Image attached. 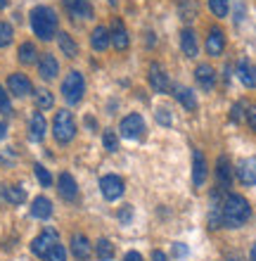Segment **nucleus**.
I'll list each match as a JSON object with an SVG mask.
<instances>
[{
	"label": "nucleus",
	"instance_id": "49530a36",
	"mask_svg": "<svg viewBox=\"0 0 256 261\" xmlns=\"http://www.w3.org/2000/svg\"><path fill=\"white\" fill-rule=\"evenodd\" d=\"M249 259H251V261H256V245H254V247H251V252H249Z\"/></svg>",
	"mask_w": 256,
	"mask_h": 261
},
{
	"label": "nucleus",
	"instance_id": "dca6fc26",
	"mask_svg": "<svg viewBox=\"0 0 256 261\" xmlns=\"http://www.w3.org/2000/svg\"><path fill=\"white\" fill-rule=\"evenodd\" d=\"M109 38H111V45H114L119 53L128 48V31H126V27H124V21L121 19H114L111 31H109Z\"/></svg>",
	"mask_w": 256,
	"mask_h": 261
},
{
	"label": "nucleus",
	"instance_id": "a211bd4d",
	"mask_svg": "<svg viewBox=\"0 0 256 261\" xmlns=\"http://www.w3.org/2000/svg\"><path fill=\"white\" fill-rule=\"evenodd\" d=\"M194 79H197V83L202 86V90H214V86H216L214 67H209V64H200V67L194 69Z\"/></svg>",
	"mask_w": 256,
	"mask_h": 261
},
{
	"label": "nucleus",
	"instance_id": "79ce46f5",
	"mask_svg": "<svg viewBox=\"0 0 256 261\" xmlns=\"http://www.w3.org/2000/svg\"><path fill=\"white\" fill-rule=\"evenodd\" d=\"M131 216H133V209H131L128 204H126L124 209L119 212V221H131Z\"/></svg>",
	"mask_w": 256,
	"mask_h": 261
},
{
	"label": "nucleus",
	"instance_id": "aec40b11",
	"mask_svg": "<svg viewBox=\"0 0 256 261\" xmlns=\"http://www.w3.org/2000/svg\"><path fill=\"white\" fill-rule=\"evenodd\" d=\"M237 79H240L247 88H256V67L249 60H240V62H237Z\"/></svg>",
	"mask_w": 256,
	"mask_h": 261
},
{
	"label": "nucleus",
	"instance_id": "a19ab883",
	"mask_svg": "<svg viewBox=\"0 0 256 261\" xmlns=\"http://www.w3.org/2000/svg\"><path fill=\"white\" fill-rule=\"evenodd\" d=\"M173 254L178 256H187V245H183V242H176V245H173Z\"/></svg>",
	"mask_w": 256,
	"mask_h": 261
},
{
	"label": "nucleus",
	"instance_id": "c85d7f7f",
	"mask_svg": "<svg viewBox=\"0 0 256 261\" xmlns=\"http://www.w3.org/2000/svg\"><path fill=\"white\" fill-rule=\"evenodd\" d=\"M36 45L34 43H21L19 45V62L21 64H34L36 62Z\"/></svg>",
	"mask_w": 256,
	"mask_h": 261
},
{
	"label": "nucleus",
	"instance_id": "bb28decb",
	"mask_svg": "<svg viewBox=\"0 0 256 261\" xmlns=\"http://www.w3.org/2000/svg\"><path fill=\"white\" fill-rule=\"evenodd\" d=\"M57 43H60V50H62V55H67V57H76L78 55V45H76V41L71 38L69 34H57Z\"/></svg>",
	"mask_w": 256,
	"mask_h": 261
},
{
	"label": "nucleus",
	"instance_id": "f257e3e1",
	"mask_svg": "<svg viewBox=\"0 0 256 261\" xmlns=\"http://www.w3.org/2000/svg\"><path fill=\"white\" fill-rule=\"evenodd\" d=\"M251 219V206L247 202V197L237 193H230L225 195L221 204V221L225 228H240L244 226L247 221Z\"/></svg>",
	"mask_w": 256,
	"mask_h": 261
},
{
	"label": "nucleus",
	"instance_id": "c03bdc74",
	"mask_svg": "<svg viewBox=\"0 0 256 261\" xmlns=\"http://www.w3.org/2000/svg\"><path fill=\"white\" fill-rule=\"evenodd\" d=\"M124 261H143V256H140L138 252H128V254L124 256Z\"/></svg>",
	"mask_w": 256,
	"mask_h": 261
},
{
	"label": "nucleus",
	"instance_id": "4c0bfd02",
	"mask_svg": "<svg viewBox=\"0 0 256 261\" xmlns=\"http://www.w3.org/2000/svg\"><path fill=\"white\" fill-rule=\"evenodd\" d=\"M0 112H3V114H12V102H10V95H7L5 93V88H3V86H0Z\"/></svg>",
	"mask_w": 256,
	"mask_h": 261
},
{
	"label": "nucleus",
	"instance_id": "7ed1b4c3",
	"mask_svg": "<svg viewBox=\"0 0 256 261\" xmlns=\"http://www.w3.org/2000/svg\"><path fill=\"white\" fill-rule=\"evenodd\" d=\"M52 136H55V140L60 145H67L74 140V136H76V121H74V117H71V112L62 110L55 114V121H52Z\"/></svg>",
	"mask_w": 256,
	"mask_h": 261
},
{
	"label": "nucleus",
	"instance_id": "e433bc0d",
	"mask_svg": "<svg viewBox=\"0 0 256 261\" xmlns=\"http://www.w3.org/2000/svg\"><path fill=\"white\" fill-rule=\"evenodd\" d=\"M45 261H67V249H64L62 245L57 242L55 247H52V249H50V252H48V256H45Z\"/></svg>",
	"mask_w": 256,
	"mask_h": 261
},
{
	"label": "nucleus",
	"instance_id": "9b49d317",
	"mask_svg": "<svg viewBox=\"0 0 256 261\" xmlns=\"http://www.w3.org/2000/svg\"><path fill=\"white\" fill-rule=\"evenodd\" d=\"M237 178L242 186H256V157H247L237 166Z\"/></svg>",
	"mask_w": 256,
	"mask_h": 261
},
{
	"label": "nucleus",
	"instance_id": "f8f14e48",
	"mask_svg": "<svg viewBox=\"0 0 256 261\" xmlns=\"http://www.w3.org/2000/svg\"><path fill=\"white\" fill-rule=\"evenodd\" d=\"M207 180V159L202 154L200 150H194L192 154V183L194 188H202Z\"/></svg>",
	"mask_w": 256,
	"mask_h": 261
},
{
	"label": "nucleus",
	"instance_id": "473e14b6",
	"mask_svg": "<svg viewBox=\"0 0 256 261\" xmlns=\"http://www.w3.org/2000/svg\"><path fill=\"white\" fill-rule=\"evenodd\" d=\"M34 171H36V178H38V183H41L43 188H50V186H52V176H50V171L43 164H36Z\"/></svg>",
	"mask_w": 256,
	"mask_h": 261
},
{
	"label": "nucleus",
	"instance_id": "4be33fe9",
	"mask_svg": "<svg viewBox=\"0 0 256 261\" xmlns=\"http://www.w3.org/2000/svg\"><path fill=\"white\" fill-rule=\"evenodd\" d=\"M180 48H183V55L197 57L200 45H197V36H194L192 29H183V31H180Z\"/></svg>",
	"mask_w": 256,
	"mask_h": 261
},
{
	"label": "nucleus",
	"instance_id": "37998d69",
	"mask_svg": "<svg viewBox=\"0 0 256 261\" xmlns=\"http://www.w3.org/2000/svg\"><path fill=\"white\" fill-rule=\"evenodd\" d=\"M152 261H168V256L161 252V249H154L152 252Z\"/></svg>",
	"mask_w": 256,
	"mask_h": 261
},
{
	"label": "nucleus",
	"instance_id": "ea45409f",
	"mask_svg": "<svg viewBox=\"0 0 256 261\" xmlns=\"http://www.w3.org/2000/svg\"><path fill=\"white\" fill-rule=\"evenodd\" d=\"M247 124H249V128L256 133V105L247 107Z\"/></svg>",
	"mask_w": 256,
	"mask_h": 261
},
{
	"label": "nucleus",
	"instance_id": "5701e85b",
	"mask_svg": "<svg viewBox=\"0 0 256 261\" xmlns=\"http://www.w3.org/2000/svg\"><path fill=\"white\" fill-rule=\"evenodd\" d=\"M216 178H218L221 188H230V183H233V166H230L228 157H218V162H216Z\"/></svg>",
	"mask_w": 256,
	"mask_h": 261
},
{
	"label": "nucleus",
	"instance_id": "b1692460",
	"mask_svg": "<svg viewBox=\"0 0 256 261\" xmlns=\"http://www.w3.org/2000/svg\"><path fill=\"white\" fill-rule=\"evenodd\" d=\"M31 216H36V219H50L52 216V202H50L48 197H36L34 202H31Z\"/></svg>",
	"mask_w": 256,
	"mask_h": 261
},
{
	"label": "nucleus",
	"instance_id": "8fccbe9b",
	"mask_svg": "<svg viewBox=\"0 0 256 261\" xmlns=\"http://www.w3.org/2000/svg\"><path fill=\"white\" fill-rule=\"evenodd\" d=\"M109 3H111V5H117V3H119V0H109Z\"/></svg>",
	"mask_w": 256,
	"mask_h": 261
},
{
	"label": "nucleus",
	"instance_id": "412c9836",
	"mask_svg": "<svg viewBox=\"0 0 256 261\" xmlns=\"http://www.w3.org/2000/svg\"><path fill=\"white\" fill-rule=\"evenodd\" d=\"M38 74H41V79H45V81H52L57 74H60V64H57V60L52 55H43L41 62H38Z\"/></svg>",
	"mask_w": 256,
	"mask_h": 261
},
{
	"label": "nucleus",
	"instance_id": "4468645a",
	"mask_svg": "<svg viewBox=\"0 0 256 261\" xmlns=\"http://www.w3.org/2000/svg\"><path fill=\"white\" fill-rule=\"evenodd\" d=\"M64 7L76 19H93V5L88 0H64Z\"/></svg>",
	"mask_w": 256,
	"mask_h": 261
},
{
	"label": "nucleus",
	"instance_id": "7c9ffc66",
	"mask_svg": "<svg viewBox=\"0 0 256 261\" xmlns=\"http://www.w3.org/2000/svg\"><path fill=\"white\" fill-rule=\"evenodd\" d=\"M244 119H247V102L240 100V102H235L233 110H230V121H233V124H242Z\"/></svg>",
	"mask_w": 256,
	"mask_h": 261
},
{
	"label": "nucleus",
	"instance_id": "de8ad7c7",
	"mask_svg": "<svg viewBox=\"0 0 256 261\" xmlns=\"http://www.w3.org/2000/svg\"><path fill=\"white\" fill-rule=\"evenodd\" d=\"M3 7H7V0H0V10H3Z\"/></svg>",
	"mask_w": 256,
	"mask_h": 261
},
{
	"label": "nucleus",
	"instance_id": "ddd939ff",
	"mask_svg": "<svg viewBox=\"0 0 256 261\" xmlns=\"http://www.w3.org/2000/svg\"><path fill=\"white\" fill-rule=\"evenodd\" d=\"M71 254L78 261H88L90 259V240L83 233H74L71 235Z\"/></svg>",
	"mask_w": 256,
	"mask_h": 261
},
{
	"label": "nucleus",
	"instance_id": "423d86ee",
	"mask_svg": "<svg viewBox=\"0 0 256 261\" xmlns=\"http://www.w3.org/2000/svg\"><path fill=\"white\" fill-rule=\"evenodd\" d=\"M57 230H52V228H45L38 238H34V242H31V252H34L36 256H41V259H45L48 256V252L57 245Z\"/></svg>",
	"mask_w": 256,
	"mask_h": 261
},
{
	"label": "nucleus",
	"instance_id": "72a5a7b5",
	"mask_svg": "<svg viewBox=\"0 0 256 261\" xmlns=\"http://www.w3.org/2000/svg\"><path fill=\"white\" fill-rule=\"evenodd\" d=\"M209 7L216 17H225L230 10V0H209Z\"/></svg>",
	"mask_w": 256,
	"mask_h": 261
},
{
	"label": "nucleus",
	"instance_id": "a878e982",
	"mask_svg": "<svg viewBox=\"0 0 256 261\" xmlns=\"http://www.w3.org/2000/svg\"><path fill=\"white\" fill-rule=\"evenodd\" d=\"M200 12V3L197 0H178V14L183 21H192Z\"/></svg>",
	"mask_w": 256,
	"mask_h": 261
},
{
	"label": "nucleus",
	"instance_id": "f3484780",
	"mask_svg": "<svg viewBox=\"0 0 256 261\" xmlns=\"http://www.w3.org/2000/svg\"><path fill=\"white\" fill-rule=\"evenodd\" d=\"M57 190H60V197L62 199H76V195H78V186H76V178L71 176V173H62L60 176V180H57Z\"/></svg>",
	"mask_w": 256,
	"mask_h": 261
},
{
	"label": "nucleus",
	"instance_id": "f704fd0d",
	"mask_svg": "<svg viewBox=\"0 0 256 261\" xmlns=\"http://www.w3.org/2000/svg\"><path fill=\"white\" fill-rule=\"evenodd\" d=\"M102 145H104V150H109V152H117L119 150V138L114 130H104L102 133Z\"/></svg>",
	"mask_w": 256,
	"mask_h": 261
},
{
	"label": "nucleus",
	"instance_id": "c9c22d12",
	"mask_svg": "<svg viewBox=\"0 0 256 261\" xmlns=\"http://www.w3.org/2000/svg\"><path fill=\"white\" fill-rule=\"evenodd\" d=\"M36 102H38V110H50L52 107V95H50V90H38V95H36Z\"/></svg>",
	"mask_w": 256,
	"mask_h": 261
},
{
	"label": "nucleus",
	"instance_id": "6e6552de",
	"mask_svg": "<svg viewBox=\"0 0 256 261\" xmlns=\"http://www.w3.org/2000/svg\"><path fill=\"white\" fill-rule=\"evenodd\" d=\"M7 88H10V93L17 97H26L34 93V86H31V79H29L26 74H10V79H7Z\"/></svg>",
	"mask_w": 256,
	"mask_h": 261
},
{
	"label": "nucleus",
	"instance_id": "2f4dec72",
	"mask_svg": "<svg viewBox=\"0 0 256 261\" xmlns=\"http://www.w3.org/2000/svg\"><path fill=\"white\" fill-rule=\"evenodd\" d=\"M14 38V31H12V24L7 21H0V48H7Z\"/></svg>",
	"mask_w": 256,
	"mask_h": 261
},
{
	"label": "nucleus",
	"instance_id": "1a4fd4ad",
	"mask_svg": "<svg viewBox=\"0 0 256 261\" xmlns=\"http://www.w3.org/2000/svg\"><path fill=\"white\" fill-rule=\"evenodd\" d=\"M150 86H152L154 93H166L168 90V74H166V69L161 67L159 62H152L150 64Z\"/></svg>",
	"mask_w": 256,
	"mask_h": 261
},
{
	"label": "nucleus",
	"instance_id": "58836bf2",
	"mask_svg": "<svg viewBox=\"0 0 256 261\" xmlns=\"http://www.w3.org/2000/svg\"><path fill=\"white\" fill-rule=\"evenodd\" d=\"M157 121H159L161 126H171V110H168V107H159V110H157Z\"/></svg>",
	"mask_w": 256,
	"mask_h": 261
},
{
	"label": "nucleus",
	"instance_id": "393cba45",
	"mask_svg": "<svg viewBox=\"0 0 256 261\" xmlns=\"http://www.w3.org/2000/svg\"><path fill=\"white\" fill-rule=\"evenodd\" d=\"M109 43H111V38H109L107 27H95V29H93V36H90V45H93V50L102 53V50H107V45H109Z\"/></svg>",
	"mask_w": 256,
	"mask_h": 261
},
{
	"label": "nucleus",
	"instance_id": "2eb2a0df",
	"mask_svg": "<svg viewBox=\"0 0 256 261\" xmlns=\"http://www.w3.org/2000/svg\"><path fill=\"white\" fill-rule=\"evenodd\" d=\"M45 133H48V121H45V117H43L41 112H36L34 117H31V121H29V138L34 143H41L43 138H45Z\"/></svg>",
	"mask_w": 256,
	"mask_h": 261
},
{
	"label": "nucleus",
	"instance_id": "0eeeda50",
	"mask_svg": "<svg viewBox=\"0 0 256 261\" xmlns=\"http://www.w3.org/2000/svg\"><path fill=\"white\" fill-rule=\"evenodd\" d=\"M100 193H102L104 199L114 202V199H119L124 195V180L119 176H114V173H107V176L100 178Z\"/></svg>",
	"mask_w": 256,
	"mask_h": 261
},
{
	"label": "nucleus",
	"instance_id": "20e7f679",
	"mask_svg": "<svg viewBox=\"0 0 256 261\" xmlns=\"http://www.w3.org/2000/svg\"><path fill=\"white\" fill-rule=\"evenodd\" d=\"M83 93H86V79L81 71H69L67 79L62 81V95L64 100L69 105H76L83 100Z\"/></svg>",
	"mask_w": 256,
	"mask_h": 261
},
{
	"label": "nucleus",
	"instance_id": "f03ea898",
	"mask_svg": "<svg viewBox=\"0 0 256 261\" xmlns=\"http://www.w3.org/2000/svg\"><path fill=\"white\" fill-rule=\"evenodd\" d=\"M31 29L41 41H50L57 36V14L45 5H38L31 10Z\"/></svg>",
	"mask_w": 256,
	"mask_h": 261
},
{
	"label": "nucleus",
	"instance_id": "c756f323",
	"mask_svg": "<svg viewBox=\"0 0 256 261\" xmlns=\"http://www.w3.org/2000/svg\"><path fill=\"white\" fill-rule=\"evenodd\" d=\"M95 254H97V259H100V261H109L111 256H114V245H111L109 240H104V238H102V240L95 245Z\"/></svg>",
	"mask_w": 256,
	"mask_h": 261
},
{
	"label": "nucleus",
	"instance_id": "39448f33",
	"mask_svg": "<svg viewBox=\"0 0 256 261\" xmlns=\"http://www.w3.org/2000/svg\"><path fill=\"white\" fill-rule=\"evenodd\" d=\"M119 130H121V136L126 140H138V138L145 136V119L140 117V114H128V117L121 119V124H119Z\"/></svg>",
	"mask_w": 256,
	"mask_h": 261
},
{
	"label": "nucleus",
	"instance_id": "9d476101",
	"mask_svg": "<svg viewBox=\"0 0 256 261\" xmlns=\"http://www.w3.org/2000/svg\"><path fill=\"white\" fill-rule=\"evenodd\" d=\"M223 50H225V36H223V31L218 27H211L207 36V53L211 57H221Z\"/></svg>",
	"mask_w": 256,
	"mask_h": 261
},
{
	"label": "nucleus",
	"instance_id": "a18cd8bd",
	"mask_svg": "<svg viewBox=\"0 0 256 261\" xmlns=\"http://www.w3.org/2000/svg\"><path fill=\"white\" fill-rule=\"evenodd\" d=\"M5 136H7V124L5 121H0V140H3Z\"/></svg>",
	"mask_w": 256,
	"mask_h": 261
},
{
	"label": "nucleus",
	"instance_id": "6ab92c4d",
	"mask_svg": "<svg viewBox=\"0 0 256 261\" xmlns=\"http://www.w3.org/2000/svg\"><path fill=\"white\" fill-rule=\"evenodd\" d=\"M173 95H176V100H178V105L183 110H187V112L197 110V97H194V93L190 88H185V86H173Z\"/></svg>",
	"mask_w": 256,
	"mask_h": 261
},
{
	"label": "nucleus",
	"instance_id": "09e8293b",
	"mask_svg": "<svg viewBox=\"0 0 256 261\" xmlns=\"http://www.w3.org/2000/svg\"><path fill=\"white\" fill-rule=\"evenodd\" d=\"M228 261H242V259H237V256H228Z\"/></svg>",
	"mask_w": 256,
	"mask_h": 261
},
{
	"label": "nucleus",
	"instance_id": "cd10ccee",
	"mask_svg": "<svg viewBox=\"0 0 256 261\" xmlns=\"http://www.w3.org/2000/svg\"><path fill=\"white\" fill-rule=\"evenodd\" d=\"M3 195L10 204H24V199H26V190L19 186H7L3 188Z\"/></svg>",
	"mask_w": 256,
	"mask_h": 261
}]
</instances>
